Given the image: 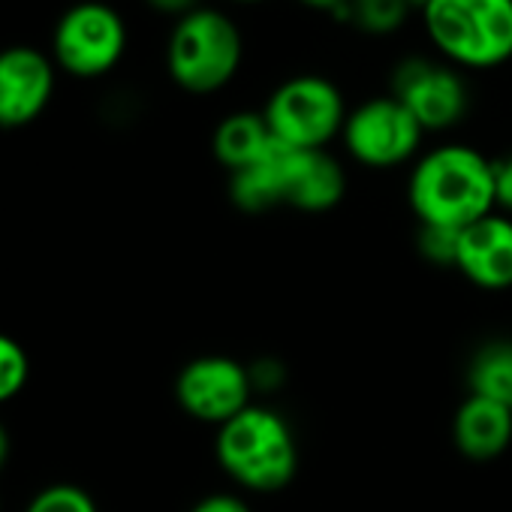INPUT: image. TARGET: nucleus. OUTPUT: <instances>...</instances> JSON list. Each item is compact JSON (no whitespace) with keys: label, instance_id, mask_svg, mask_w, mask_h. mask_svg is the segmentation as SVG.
Returning a JSON list of instances; mask_svg holds the SVG:
<instances>
[{"label":"nucleus","instance_id":"obj_1","mask_svg":"<svg viewBox=\"0 0 512 512\" xmlns=\"http://www.w3.org/2000/svg\"><path fill=\"white\" fill-rule=\"evenodd\" d=\"M407 202L419 226L467 229L497 211L494 160L473 145H437L416 157L407 178Z\"/></svg>","mask_w":512,"mask_h":512},{"label":"nucleus","instance_id":"obj_2","mask_svg":"<svg viewBox=\"0 0 512 512\" xmlns=\"http://www.w3.org/2000/svg\"><path fill=\"white\" fill-rule=\"evenodd\" d=\"M419 19L434 55L464 73L512 61V0H425Z\"/></svg>","mask_w":512,"mask_h":512},{"label":"nucleus","instance_id":"obj_3","mask_svg":"<svg viewBox=\"0 0 512 512\" xmlns=\"http://www.w3.org/2000/svg\"><path fill=\"white\" fill-rule=\"evenodd\" d=\"M214 452L223 473L256 494L284 491L299 470V443L290 422L260 404L217 428Z\"/></svg>","mask_w":512,"mask_h":512},{"label":"nucleus","instance_id":"obj_4","mask_svg":"<svg viewBox=\"0 0 512 512\" xmlns=\"http://www.w3.org/2000/svg\"><path fill=\"white\" fill-rule=\"evenodd\" d=\"M244 64V34L232 16L199 7L178 19L166 43V70L172 82L196 97L223 91Z\"/></svg>","mask_w":512,"mask_h":512},{"label":"nucleus","instance_id":"obj_5","mask_svg":"<svg viewBox=\"0 0 512 512\" xmlns=\"http://www.w3.org/2000/svg\"><path fill=\"white\" fill-rule=\"evenodd\" d=\"M272 136L299 151H326L341 139L347 121V97L329 76L299 73L275 85L260 109Z\"/></svg>","mask_w":512,"mask_h":512},{"label":"nucleus","instance_id":"obj_6","mask_svg":"<svg viewBox=\"0 0 512 512\" xmlns=\"http://www.w3.org/2000/svg\"><path fill=\"white\" fill-rule=\"evenodd\" d=\"M389 94L419 121L425 133H443L470 112L464 70L437 55H404L389 73Z\"/></svg>","mask_w":512,"mask_h":512},{"label":"nucleus","instance_id":"obj_7","mask_svg":"<svg viewBox=\"0 0 512 512\" xmlns=\"http://www.w3.org/2000/svg\"><path fill=\"white\" fill-rule=\"evenodd\" d=\"M425 130L386 91L347 112L341 142L344 151L365 169H395L419 157Z\"/></svg>","mask_w":512,"mask_h":512},{"label":"nucleus","instance_id":"obj_8","mask_svg":"<svg viewBox=\"0 0 512 512\" xmlns=\"http://www.w3.org/2000/svg\"><path fill=\"white\" fill-rule=\"evenodd\" d=\"M127 52V25L118 10L100 0H85L67 10L55 28V58L79 79L112 73Z\"/></svg>","mask_w":512,"mask_h":512},{"label":"nucleus","instance_id":"obj_9","mask_svg":"<svg viewBox=\"0 0 512 512\" xmlns=\"http://www.w3.org/2000/svg\"><path fill=\"white\" fill-rule=\"evenodd\" d=\"M253 380L250 365L229 356H199L187 362L175 380L178 407L205 425H226L250 407Z\"/></svg>","mask_w":512,"mask_h":512},{"label":"nucleus","instance_id":"obj_10","mask_svg":"<svg viewBox=\"0 0 512 512\" xmlns=\"http://www.w3.org/2000/svg\"><path fill=\"white\" fill-rule=\"evenodd\" d=\"M55 91L52 61L28 46L0 52V127H25L43 115Z\"/></svg>","mask_w":512,"mask_h":512},{"label":"nucleus","instance_id":"obj_11","mask_svg":"<svg viewBox=\"0 0 512 512\" xmlns=\"http://www.w3.org/2000/svg\"><path fill=\"white\" fill-rule=\"evenodd\" d=\"M455 269L479 290L500 293L512 287V217L494 211L458 238Z\"/></svg>","mask_w":512,"mask_h":512},{"label":"nucleus","instance_id":"obj_12","mask_svg":"<svg viewBox=\"0 0 512 512\" xmlns=\"http://www.w3.org/2000/svg\"><path fill=\"white\" fill-rule=\"evenodd\" d=\"M452 440L470 461H494L512 446V407L467 395L452 419Z\"/></svg>","mask_w":512,"mask_h":512},{"label":"nucleus","instance_id":"obj_13","mask_svg":"<svg viewBox=\"0 0 512 512\" xmlns=\"http://www.w3.org/2000/svg\"><path fill=\"white\" fill-rule=\"evenodd\" d=\"M347 193L344 166L329 151H299L293 148L290 178H287V205L299 211H329Z\"/></svg>","mask_w":512,"mask_h":512},{"label":"nucleus","instance_id":"obj_14","mask_svg":"<svg viewBox=\"0 0 512 512\" xmlns=\"http://www.w3.org/2000/svg\"><path fill=\"white\" fill-rule=\"evenodd\" d=\"M290 160H293V148L281 145L275 139V145L260 160H256L253 166L229 175V196H232V202L241 211H250V214L287 205Z\"/></svg>","mask_w":512,"mask_h":512},{"label":"nucleus","instance_id":"obj_15","mask_svg":"<svg viewBox=\"0 0 512 512\" xmlns=\"http://www.w3.org/2000/svg\"><path fill=\"white\" fill-rule=\"evenodd\" d=\"M275 145V136L263 118V112H232L226 115L211 136V151L220 166L232 172H241L253 166L269 148Z\"/></svg>","mask_w":512,"mask_h":512},{"label":"nucleus","instance_id":"obj_16","mask_svg":"<svg viewBox=\"0 0 512 512\" xmlns=\"http://www.w3.org/2000/svg\"><path fill=\"white\" fill-rule=\"evenodd\" d=\"M470 395L512 407V344L491 341L476 350L467 368Z\"/></svg>","mask_w":512,"mask_h":512},{"label":"nucleus","instance_id":"obj_17","mask_svg":"<svg viewBox=\"0 0 512 512\" xmlns=\"http://www.w3.org/2000/svg\"><path fill=\"white\" fill-rule=\"evenodd\" d=\"M410 13L407 0H347L335 19L365 37H392L407 25Z\"/></svg>","mask_w":512,"mask_h":512},{"label":"nucleus","instance_id":"obj_18","mask_svg":"<svg viewBox=\"0 0 512 512\" xmlns=\"http://www.w3.org/2000/svg\"><path fill=\"white\" fill-rule=\"evenodd\" d=\"M28 374H31V362L25 347L13 335L0 332V404L13 401L25 389Z\"/></svg>","mask_w":512,"mask_h":512},{"label":"nucleus","instance_id":"obj_19","mask_svg":"<svg viewBox=\"0 0 512 512\" xmlns=\"http://www.w3.org/2000/svg\"><path fill=\"white\" fill-rule=\"evenodd\" d=\"M25 512H97V503L85 488L58 482V485H49L40 494H34V500L28 503Z\"/></svg>","mask_w":512,"mask_h":512},{"label":"nucleus","instance_id":"obj_20","mask_svg":"<svg viewBox=\"0 0 512 512\" xmlns=\"http://www.w3.org/2000/svg\"><path fill=\"white\" fill-rule=\"evenodd\" d=\"M458 238L461 229L449 226H419V253L434 266L455 269V256H458Z\"/></svg>","mask_w":512,"mask_h":512},{"label":"nucleus","instance_id":"obj_21","mask_svg":"<svg viewBox=\"0 0 512 512\" xmlns=\"http://www.w3.org/2000/svg\"><path fill=\"white\" fill-rule=\"evenodd\" d=\"M494 202L500 214L512 217V154L494 160Z\"/></svg>","mask_w":512,"mask_h":512},{"label":"nucleus","instance_id":"obj_22","mask_svg":"<svg viewBox=\"0 0 512 512\" xmlns=\"http://www.w3.org/2000/svg\"><path fill=\"white\" fill-rule=\"evenodd\" d=\"M190 512H250V506L235 494H208Z\"/></svg>","mask_w":512,"mask_h":512},{"label":"nucleus","instance_id":"obj_23","mask_svg":"<svg viewBox=\"0 0 512 512\" xmlns=\"http://www.w3.org/2000/svg\"><path fill=\"white\" fill-rule=\"evenodd\" d=\"M145 4H148L151 10L163 13V16H172L175 22H178V19H184L187 13H193V10H199V7H202L199 0H145Z\"/></svg>","mask_w":512,"mask_h":512},{"label":"nucleus","instance_id":"obj_24","mask_svg":"<svg viewBox=\"0 0 512 512\" xmlns=\"http://www.w3.org/2000/svg\"><path fill=\"white\" fill-rule=\"evenodd\" d=\"M302 7H308V10H314V13H329V16H335L347 0H299Z\"/></svg>","mask_w":512,"mask_h":512},{"label":"nucleus","instance_id":"obj_25","mask_svg":"<svg viewBox=\"0 0 512 512\" xmlns=\"http://www.w3.org/2000/svg\"><path fill=\"white\" fill-rule=\"evenodd\" d=\"M7 458H10V434L4 425H0V470L7 467Z\"/></svg>","mask_w":512,"mask_h":512},{"label":"nucleus","instance_id":"obj_26","mask_svg":"<svg viewBox=\"0 0 512 512\" xmlns=\"http://www.w3.org/2000/svg\"><path fill=\"white\" fill-rule=\"evenodd\" d=\"M232 4H241V7H256V4H266V0H232Z\"/></svg>","mask_w":512,"mask_h":512},{"label":"nucleus","instance_id":"obj_27","mask_svg":"<svg viewBox=\"0 0 512 512\" xmlns=\"http://www.w3.org/2000/svg\"><path fill=\"white\" fill-rule=\"evenodd\" d=\"M407 4H410L413 10H422V4H425V0H407Z\"/></svg>","mask_w":512,"mask_h":512}]
</instances>
